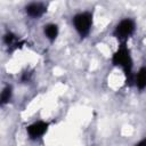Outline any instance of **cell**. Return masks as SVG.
I'll return each mask as SVG.
<instances>
[{
  "mask_svg": "<svg viewBox=\"0 0 146 146\" xmlns=\"http://www.w3.org/2000/svg\"><path fill=\"white\" fill-rule=\"evenodd\" d=\"M137 145H146V139H143V140L138 141V143H137Z\"/></svg>",
  "mask_w": 146,
  "mask_h": 146,
  "instance_id": "11",
  "label": "cell"
},
{
  "mask_svg": "<svg viewBox=\"0 0 146 146\" xmlns=\"http://www.w3.org/2000/svg\"><path fill=\"white\" fill-rule=\"evenodd\" d=\"M3 46L7 49L8 54H14L17 50H21L26 46V40H24L21 35L15 33L14 31L7 30L2 35Z\"/></svg>",
  "mask_w": 146,
  "mask_h": 146,
  "instance_id": "5",
  "label": "cell"
},
{
  "mask_svg": "<svg viewBox=\"0 0 146 146\" xmlns=\"http://www.w3.org/2000/svg\"><path fill=\"white\" fill-rule=\"evenodd\" d=\"M50 127H51V122L50 121L35 120V121L31 122L30 124H27L25 127V132H26V136L29 137V139L39 140V139L43 138L44 135H47V132L49 131Z\"/></svg>",
  "mask_w": 146,
  "mask_h": 146,
  "instance_id": "4",
  "label": "cell"
},
{
  "mask_svg": "<svg viewBox=\"0 0 146 146\" xmlns=\"http://www.w3.org/2000/svg\"><path fill=\"white\" fill-rule=\"evenodd\" d=\"M95 13L94 10H81L75 13L71 18L72 27L81 40L87 39L94 27Z\"/></svg>",
  "mask_w": 146,
  "mask_h": 146,
  "instance_id": "2",
  "label": "cell"
},
{
  "mask_svg": "<svg viewBox=\"0 0 146 146\" xmlns=\"http://www.w3.org/2000/svg\"><path fill=\"white\" fill-rule=\"evenodd\" d=\"M25 15L31 19H41L48 13V3L43 1H31L24 6Z\"/></svg>",
  "mask_w": 146,
  "mask_h": 146,
  "instance_id": "6",
  "label": "cell"
},
{
  "mask_svg": "<svg viewBox=\"0 0 146 146\" xmlns=\"http://www.w3.org/2000/svg\"><path fill=\"white\" fill-rule=\"evenodd\" d=\"M111 64L121 70L124 75V81L127 86H133L135 78V60L128 42L117 43L116 49L111 55Z\"/></svg>",
  "mask_w": 146,
  "mask_h": 146,
  "instance_id": "1",
  "label": "cell"
},
{
  "mask_svg": "<svg viewBox=\"0 0 146 146\" xmlns=\"http://www.w3.org/2000/svg\"><path fill=\"white\" fill-rule=\"evenodd\" d=\"M14 98V88L11 84H5L1 89V94H0V105L2 107H5L6 105H8Z\"/></svg>",
  "mask_w": 146,
  "mask_h": 146,
  "instance_id": "9",
  "label": "cell"
},
{
  "mask_svg": "<svg viewBox=\"0 0 146 146\" xmlns=\"http://www.w3.org/2000/svg\"><path fill=\"white\" fill-rule=\"evenodd\" d=\"M32 75H33V72H32V71H30V70H25L24 72H22L21 81H22L23 83H26V82H29V81L31 80Z\"/></svg>",
  "mask_w": 146,
  "mask_h": 146,
  "instance_id": "10",
  "label": "cell"
},
{
  "mask_svg": "<svg viewBox=\"0 0 146 146\" xmlns=\"http://www.w3.org/2000/svg\"><path fill=\"white\" fill-rule=\"evenodd\" d=\"M137 31V22L132 17H123L116 22L112 30V36L117 43L128 42Z\"/></svg>",
  "mask_w": 146,
  "mask_h": 146,
  "instance_id": "3",
  "label": "cell"
},
{
  "mask_svg": "<svg viewBox=\"0 0 146 146\" xmlns=\"http://www.w3.org/2000/svg\"><path fill=\"white\" fill-rule=\"evenodd\" d=\"M133 86L139 90L143 91L146 89V65L140 67L136 73L133 78Z\"/></svg>",
  "mask_w": 146,
  "mask_h": 146,
  "instance_id": "8",
  "label": "cell"
},
{
  "mask_svg": "<svg viewBox=\"0 0 146 146\" xmlns=\"http://www.w3.org/2000/svg\"><path fill=\"white\" fill-rule=\"evenodd\" d=\"M59 25L57 23H47L42 26V34L49 43H54L59 36Z\"/></svg>",
  "mask_w": 146,
  "mask_h": 146,
  "instance_id": "7",
  "label": "cell"
}]
</instances>
